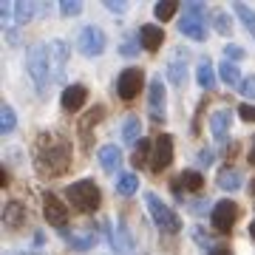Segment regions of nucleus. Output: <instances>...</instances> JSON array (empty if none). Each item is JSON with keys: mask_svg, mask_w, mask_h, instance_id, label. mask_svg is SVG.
<instances>
[{"mask_svg": "<svg viewBox=\"0 0 255 255\" xmlns=\"http://www.w3.org/2000/svg\"><path fill=\"white\" fill-rule=\"evenodd\" d=\"M34 167L43 179L63 176L71 167V145L60 133H40L34 142Z\"/></svg>", "mask_w": 255, "mask_h": 255, "instance_id": "nucleus-1", "label": "nucleus"}, {"mask_svg": "<svg viewBox=\"0 0 255 255\" xmlns=\"http://www.w3.org/2000/svg\"><path fill=\"white\" fill-rule=\"evenodd\" d=\"M26 71L34 82L37 94H46L48 85L54 82V71H51V60H48V46L34 43L26 48Z\"/></svg>", "mask_w": 255, "mask_h": 255, "instance_id": "nucleus-2", "label": "nucleus"}, {"mask_svg": "<svg viewBox=\"0 0 255 255\" xmlns=\"http://www.w3.org/2000/svg\"><path fill=\"white\" fill-rule=\"evenodd\" d=\"M65 196L71 201V207H77L80 213H91V210L100 207V201H102L100 187H97V182H91V179H82V182L68 184Z\"/></svg>", "mask_w": 255, "mask_h": 255, "instance_id": "nucleus-3", "label": "nucleus"}, {"mask_svg": "<svg viewBox=\"0 0 255 255\" xmlns=\"http://www.w3.org/2000/svg\"><path fill=\"white\" fill-rule=\"evenodd\" d=\"M145 207H147V213H150L153 224L162 230V233H170V236H173V233L182 230V219H179V216H176L173 210L167 207L156 193H145Z\"/></svg>", "mask_w": 255, "mask_h": 255, "instance_id": "nucleus-4", "label": "nucleus"}, {"mask_svg": "<svg viewBox=\"0 0 255 255\" xmlns=\"http://www.w3.org/2000/svg\"><path fill=\"white\" fill-rule=\"evenodd\" d=\"M147 114L153 122H164L167 119V94H164L162 77H153L147 85Z\"/></svg>", "mask_w": 255, "mask_h": 255, "instance_id": "nucleus-5", "label": "nucleus"}, {"mask_svg": "<svg viewBox=\"0 0 255 255\" xmlns=\"http://www.w3.org/2000/svg\"><path fill=\"white\" fill-rule=\"evenodd\" d=\"M108 46V40H105V31L100 26H85L77 37V48H80V54L85 57H100Z\"/></svg>", "mask_w": 255, "mask_h": 255, "instance_id": "nucleus-6", "label": "nucleus"}, {"mask_svg": "<svg viewBox=\"0 0 255 255\" xmlns=\"http://www.w3.org/2000/svg\"><path fill=\"white\" fill-rule=\"evenodd\" d=\"M236 219H238V204L230 199H221L216 207L210 210V221H213L216 233H230L233 224H236Z\"/></svg>", "mask_w": 255, "mask_h": 255, "instance_id": "nucleus-7", "label": "nucleus"}, {"mask_svg": "<svg viewBox=\"0 0 255 255\" xmlns=\"http://www.w3.org/2000/svg\"><path fill=\"white\" fill-rule=\"evenodd\" d=\"M142 82H145V71L142 68H125L117 80V94L122 100H133L142 91Z\"/></svg>", "mask_w": 255, "mask_h": 255, "instance_id": "nucleus-8", "label": "nucleus"}, {"mask_svg": "<svg viewBox=\"0 0 255 255\" xmlns=\"http://www.w3.org/2000/svg\"><path fill=\"white\" fill-rule=\"evenodd\" d=\"M170 162H173V136H170V133H162V136H156V142H153L150 170L162 173L164 167H170Z\"/></svg>", "mask_w": 255, "mask_h": 255, "instance_id": "nucleus-9", "label": "nucleus"}, {"mask_svg": "<svg viewBox=\"0 0 255 255\" xmlns=\"http://www.w3.org/2000/svg\"><path fill=\"white\" fill-rule=\"evenodd\" d=\"M105 230H108V241H111V250L117 255H133V238L128 233L125 221H117V227L105 221Z\"/></svg>", "mask_w": 255, "mask_h": 255, "instance_id": "nucleus-10", "label": "nucleus"}, {"mask_svg": "<svg viewBox=\"0 0 255 255\" xmlns=\"http://www.w3.org/2000/svg\"><path fill=\"white\" fill-rule=\"evenodd\" d=\"M43 216H46L48 224H54V227H60V230L68 224V207L57 199L54 193H46V196H43Z\"/></svg>", "mask_w": 255, "mask_h": 255, "instance_id": "nucleus-11", "label": "nucleus"}, {"mask_svg": "<svg viewBox=\"0 0 255 255\" xmlns=\"http://www.w3.org/2000/svg\"><path fill=\"white\" fill-rule=\"evenodd\" d=\"M48 60H51L54 82H63L65 63H68V46H65V40H51V43H48Z\"/></svg>", "mask_w": 255, "mask_h": 255, "instance_id": "nucleus-12", "label": "nucleus"}, {"mask_svg": "<svg viewBox=\"0 0 255 255\" xmlns=\"http://www.w3.org/2000/svg\"><path fill=\"white\" fill-rule=\"evenodd\" d=\"M63 238L77 250V253H85V250H91V247L97 244L100 233H97V227H82L80 233H68V230H63Z\"/></svg>", "mask_w": 255, "mask_h": 255, "instance_id": "nucleus-13", "label": "nucleus"}, {"mask_svg": "<svg viewBox=\"0 0 255 255\" xmlns=\"http://www.w3.org/2000/svg\"><path fill=\"white\" fill-rule=\"evenodd\" d=\"M179 31H182L184 37L196 40V43H201V40H207V20L196 17V14H182V20H179Z\"/></svg>", "mask_w": 255, "mask_h": 255, "instance_id": "nucleus-14", "label": "nucleus"}, {"mask_svg": "<svg viewBox=\"0 0 255 255\" xmlns=\"http://www.w3.org/2000/svg\"><path fill=\"white\" fill-rule=\"evenodd\" d=\"M85 100H88V88L85 85H65L63 97H60V105H63V111L74 114V111H80L85 105Z\"/></svg>", "mask_w": 255, "mask_h": 255, "instance_id": "nucleus-15", "label": "nucleus"}, {"mask_svg": "<svg viewBox=\"0 0 255 255\" xmlns=\"http://www.w3.org/2000/svg\"><path fill=\"white\" fill-rule=\"evenodd\" d=\"M230 128H233V111H227V108L213 111V117H210V133L221 142L230 133Z\"/></svg>", "mask_w": 255, "mask_h": 255, "instance_id": "nucleus-16", "label": "nucleus"}, {"mask_svg": "<svg viewBox=\"0 0 255 255\" xmlns=\"http://www.w3.org/2000/svg\"><path fill=\"white\" fill-rule=\"evenodd\" d=\"M162 40H164L162 26H150V23H147V26L139 28V43H142V48H145V51H159Z\"/></svg>", "mask_w": 255, "mask_h": 255, "instance_id": "nucleus-17", "label": "nucleus"}, {"mask_svg": "<svg viewBox=\"0 0 255 255\" xmlns=\"http://www.w3.org/2000/svg\"><path fill=\"white\" fill-rule=\"evenodd\" d=\"M26 207L23 204H17V201H9L6 207H3V224L9 230H17V227H23L26 224Z\"/></svg>", "mask_w": 255, "mask_h": 255, "instance_id": "nucleus-18", "label": "nucleus"}, {"mask_svg": "<svg viewBox=\"0 0 255 255\" xmlns=\"http://www.w3.org/2000/svg\"><path fill=\"white\" fill-rule=\"evenodd\" d=\"M216 184H219L221 190L236 193V190H241V184H244V176L238 173L236 167H221L219 176H216Z\"/></svg>", "mask_w": 255, "mask_h": 255, "instance_id": "nucleus-19", "label": "nucleus"}, {"mask_svg": "<svg viewBox=\"0 0 255 255\" xmlns=\"http://www.w3.org/2000/svg\"><path fill=\"white\" fill-rule=\"evenodd\" d=\"M100 164L105 173H117V167L122 164V150L117 145H105L100 147Z\"/></svg>", "mask_w": 255, "mask_h": 255, "instance_id": "nucleus-20", "label": "nucleus"}, {"mask_svg": "<svg viewBox=\"0 0 255 255\" xmlns=\"http://www.w3.org/2000/svg\"><path fill=\"white\" fill-rule=\"evenodd\" d=\"M196 82H199L204 91H213L216 88V68H213V63H210L207 57L199 60V65H196Z\"/></svg>", "mask_w": 255, "mask_h": 255, "instance_id": "nucleus-21", "label": "nucleus"}, {"mask_svg": "<svg viewBox=\"0 0 255 255\" xmlns=\"http://www.w3.org/2000/svg\"><path fill=\"white\" fill-rule=\"evenodd\" d=\"M122 139H125V145L136 147V142H142V119L128 117L125 122H122Z\"/></svg>", "mask_w": 255, "mask_h": 255, "instance_id": "nucleus-22", "label": "nucleus"}, {"mask_svg": "<svg viewBox=\"0 0 255 255\" xmlns=\"http://www.w3.org/2000/svg\"><path fill=\"white\" fill-rule=\"evenodd\" d=\"M167 80L173 82V85H184V80H187V65H184V54H182V51L167 63Z\"/></svg>", "mask_w": 255, "mask_h": 255, "instance_id": "nucleus-23", "label": "nucleus"}, {"mask_svg": "<svg viewBox=\"0 0 255 255\" xmlns=\"http://www.w3.org/2000/svg\"><path fill=\"white\" fill-rule=\"evenodd\" d=\"M40 14V3H14V26H26Z\"/></svg>", "mask_w": 255, "mask_h": 255, "instance_id": "nucleus-24", "label": "nucleus"}, {"mask_svg": "<svg viewBox=\"0 0 255 255\" xmlns=\"http://www.w3.org/2000/svg\"><path fill=\"white\" fill-rule=\"evenodd\" d=\"M219 77L221 82H227V85H241V71H238L236 63H230V60H224V63H219Z\"/></svg>", "mask_w": 255, "mask_h": 255, "instance_id": "nucleus-25", "label": "nucleus"}, {"mask_svg": "<svg viewBox=\"0 0 255 255\" xmlns=\"http://www.w3.org/2000/svg\"><path fill=\"white\" fill-rule=\"evenodd\" d=\"M139 190V179L133 173H122L117 179V193L119 196H133Z\"/></svg>", "mask_w": 255, "mask_h": 255, "instance_id": "nucleus-26", "label": "nucleus"}, {"mask_svg": "<svg viewBox=\"0 0 255 255\" xmlns=\"http://www.w3.org/2000/svg\"><path fill=\"white\" fill-rule=\"evenodd\" d=\"M233 11H236L238 17H241V23L247 26V31L255 37V11L247 6V3H233Z\"/></svg>", "mask_w": 255, "mask_h": 255, "instance_id": "nucleus-27", "label": "nucleus"}, {"mask_svg": "<svg viewBox=\"0 0 255 255\" xmlns=\"http://www.w3.org/2000/svg\"><path fill=\"white\" fill-rule=\"evenodd\" d=\"M176 184H184V190H201V184H204V179H201L199 170H184L179 179H176Z\"/></svg>", "mask_w": 255, "mask_h": 255, "instance_id": "nucleus-28", "label": "nucleus"}, {"mask_svg": "<svg viewBox=\"0 0 255 255\" xmlns=\"http://www.w3.org/2000/svg\"><path fill=\"white\" fill-rule=\"evenodd\" d=\"M150 150H153V145H150L147 139H142V142L133 147V164H136V167H145V164L153 159V156H150Z\"/></svg>", "mask_w": 255, "mask_h": 255, "instance_id": "nucleus-29", "label": "nucleus"}, {"mask_svg": "<svg viewBox=\"0 0 255 255\" xmlns=\"http://www.w3.org/2000/svg\"><path fill=\"white\" fill-rule=\"evenodd\" d=\"M176 11H179V3H176V0H162V3H156L153 6V14H156V20H170L176 14Z\"/></svg>", "mask_w": 255, "mask_h": 255, "instance_id": "nucleus-30", "label": "nucleus"}, {"mask_svg": "<svg viewBox=\"0 0 255 255\" xmlns=\"http://www.w3.org/2000/svg\"><path fill=\"white\" fill-rule=\"evenodd\" d=\"M14 125H17L14 108H11V105H3V108H0V133H11Z\"/></svg>", "mask_w": 255, "mask_h": 255, "instance_id": "nucleus-31", "label": "nucleus"}, {"mask_svg": "<svg viewBox=\"0 0 255 255\" xmlns=\"http://www.w3.org/2000/svg\"><path fill=\"white\" fill-rule=\"evenodd\" d=\"M213 23H216V31H219V34H224V37L233 31V20H230L227 11H213Z\"/></svg>", "mask_w": 255, "mask_h": 255, "instance_id": "nucleus-32", "label": "nucleus"}, {"mask_svg": "<svg viewBox=\"0 0 255 255\" xmlns=\"http://www.w3.org/2000/svg\"><path fill=\"white\" fill-rule=\"evenodd\" d=\"M60 11H63L65 17H77L82 11V3L80 0H63V3H60Z\"/></svg>", "mask_w": 255, "mask_h": 255, "instance_id": "nucleus-33", "label": "nucleus"}, {"mask_svg": "<svg viewBox=\"0 0 255 255\" xmlns=\"http://www.w3.org/2000/svg\"><path fill=\"white\" fill-rule=\"evenodd\" d=\"M0 20H3V28H11V23H14V3H0Z\"/></svg>", "mask_w": 255, "mask_h": 255, "instance_id": "nucleus-34", "label": "nucleus"}, {"mask_svg": "<svg viewBox=\"0 0 255 255\" xmlns=\"http://www.w3.org/2000/svg\"><path fill=\"white\" fill-rule=\"evenodd\" d=\"M238 94L247 100H255V77H244V82L238 85Z\"/></svg>", "mask_w": 255, "mask_h": 255, "instance_id": "nucleus-35", "label": "nucleus"}, {"mask_svg": "<svg viewBox=\"0 0 255 255\" xmlns=\"http://www.w3.org/2000/svg\"><path fill=\"white\" fill-rule=\"evenodd\" d=\"M184 14H196V17L207 20V9H204V3H184Z\"/></svg>", "mask_w": 255, "mask_h": 255, "instance_id": "nucleus-36", "label": "nucleus"}, {"mask_svg": "<svg viewBox=\"0 0 255 255\" xmlns=\"http://www.w3.org/2000/svg\"><path fill=\"white\" fill-rule=\"evenodd\" d=\"M224 54H227V60L233 63V60H244V54H247V51H244L241 46H236V43H230V46L224 48Z\"/></svg>", "mask_w": 255, "mask_h": 255, "instance_id": "nucleus-37", "label": "nucleus"}, {"mask_svg": "<svg viewBox=\"0 0 255 255\" xmlns=\"http://www.w3.org/2000/svg\"><path fill=\"white\" fill-rule=\"evenodd\" d=\"M105 9L114 11V14H125L128 11V3H117V0H105Z\"/></svg>", "mask_w": 255, "mask_h": 255, "instance_id": "nucleus-38", "label": "nucleus"}, {"mask_svg": "<svg viewBox=\"0 0 255 255\" xmlns=\"http://www.w3.org/2000/svg\"><path fill=\"white\" fill-rule=\"evenodd\" d=\"M238 114H241V119H247V122H255V105H241Z\"/></svg>", "mask_w": 255, "mask_h": 255, "instance_id": "nucleus-39", "label": "nucleus"}, {"mask_svg": "<svg viewBox=\"0 0 255 255\" xmlns=\"http://www.w3.org/2000/svg\"><path fill=\"white\" fill-rule=\"evenodd\" d=\"M207 207H210V201H204V199H199V201H193V204H190V210H193V213H199V216H204Z\"/></svg>", "mask_w": 255, "mask_h": 255, "instance_id": "nucleus-40", "label": "nucleus"}, {"mask_svg": "<svg viewBox=\"0 0 255 255\" xmlns=\"http://www.w3.org/2000/svg\"><path fill=\"white\" fill-rule=\"evenodd\" d=\"M213 159H216V156H213V150H201V153H199V164H201V167H210V164H213Z\"/></svg>", "mask_w": 255, "mask_h": 255, "instance_id": "nucleus-41", "label": "nucleus"}, {"mask_svg": "<svg viewBox=\"0 0 255 255\" xmlns=\"http://www.w3.org/2000/svg\"><path fill=\"white\" fill-rule=\"evenodd\" d=\"M193 238H196V241H199V244L204 247V250L210 247V238L204 236V233H201V227H193Z\"/></svg>", "mask_w": 255, "mask_h": 255, "instance_id": "nucleus-42", "label": "nucleus"}, {"mask_svg": "<svg viewBox=\"0 0 255 255\" xmlns=\"http://www.w3.org/2000/svg\"><path fill=\"white\" fill-rule=\"evenodd\" d=\"M122 54H125V57L136 54V48H133V43H125V46H122Z\"/></svg>", "mask_w": 255, "mask_h": 255, "instance_id": "nucleus-43", "label": "nucleus"}, {"mask_svg": "<svg viewBox=\"0 0 255 255\" xmlns=\"http://www.w3.org/2000/svg\"><path fill=\"white\" fill-rule=\"evenodd\" d=\"M210 255H233V253H230L227 247H213V253Z\"/></svg>", "mask_w": 255, "mask_h": 255, "instance_id": "nucleus-44", "label": "nucleus"}, {"mask_svg": "<svg viewBox=\"0 0 255 255\" xmlns=\"http://www.w3.org/2000/svg\"><path fill=\"white\" fill-rule=\"evenodd\" d=\"M0 184H3V187L9 184V173H6V170H0Z\"/></svg>", "mask_w": 255, "mask_h": 255, "instance_id": "nucleus-45", "label": "nucleus"}, {"mask_svg": "<svg viewBox=\"0 0 255 255\" xmlns=\"http://www.w3.org/2000/svg\"><path fill=\"white\" fill-rule=\"evenodd\" d=\"M250 162L255 164V136H253V150H250Z\"/></svg>", "mask_w": 255, "mask_h": 255, "instance_id": "nucleus-46", "label": "nucleus"}, {"mask_svg": "<svg viewBox=\"0 0 255 255\" xmlns=\"http://www.w3.org/2000/svg\"><path fill=\"white\" fill-rule=\"evenodd\" d=\"M250 236L255 238V221H253V224H250Z\"/></svg>", "mask_w": 255, "mask_h": 255, "instance_id": "nucleus-47", "label": "nucleus"}]
</instances>
